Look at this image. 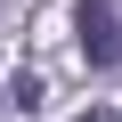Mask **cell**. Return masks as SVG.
<instances>
[{
	"mask_svg": "<svg viewBox=\"0 0 122 122\" xmlns=\"http://www.w3.org/2000/svg\"><path fill=\"white\" fill-rule=\"evenodd\" d=\"M73 33H81V65H122V25H114V8L106 0H81L73 8Z\"/></svg>",
	"mask_w": 122,
	"mask_h": 122,
	"instance_id": "1",
	"label": "cell"
},
{
	"mask_svg": "<svg viewBox=\"0 0 122 122\" xmlns=\"http://www.w3.org/2000/svg\"><path fill=\"white\" fill-rule=\"evenodd\" d=\"M73 122H114V114H106V106H90V114H73Z\"/></svg>",
	"mask_w": 122,
	"mask_h": 122,
	"instance_id": "2",
	"label": "cell"
}]
</instances>
